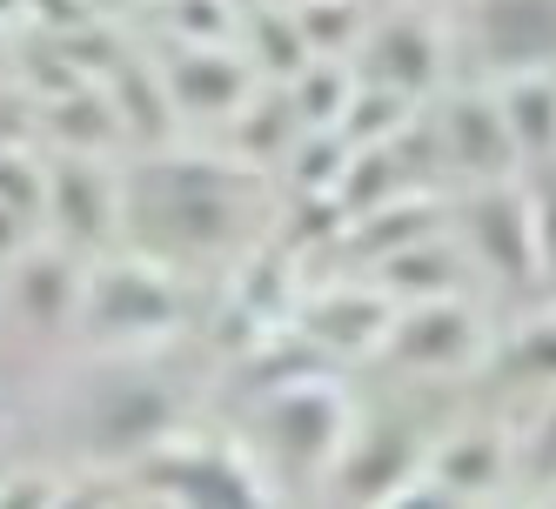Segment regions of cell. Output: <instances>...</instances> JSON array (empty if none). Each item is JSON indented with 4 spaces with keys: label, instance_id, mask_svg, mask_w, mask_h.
Instances as JSON below:
<instances>
[{
    "label": "cell",
    "instance_id": "1",
    "mask_svg": "<svg viewBox=\"0 0 556 509\" xmlns=\"http://www.w3.org/2000/svg\"><path fill=\"white\" fill-rule=\"evenodd\" d=\"M235 175L208 162H141L122 181V221L162 255H208L235 242Z\"/></svg>",
    "mask_w": 556,
    "mask_h": 509
},
{
    "label": "cell",
    "instance_id": "2",
    "mask_svg": "<svg viewBox=\"0 0 556 509\" xmlns=\"http://www.w3.org/2000/svg\"><path fill=\"white\" fill-rule=\"evenodd\" d=\"M175 322H181V289H175L148 255H141V262H101V268H88L74 329H88L94 348H141V342H162Z\"/></svg>",
    "mask_w": 556,
    "mask_h": 509
},
{
    "label": "cell",
    "instance_id": "3",
    "mask_svg": "<svg viewBox=\"0 0 556 509\" xmlns=\"http://www.w3.org/2000/svg\"><path fill=\"white\" fill-rule=\"evenodd\" d=\"M342 443H349V403L336 382L295 376L262 403V449L282 476H329Z\"/></svg>",
    "mask_w": 556,
    "mask_h": 509
},
{
    "label": "cell",
    "instance_id": "4",
    "mask_svg": "<svg viewBox=\"0 0 556 509\" xmlns=\"http://www.w3.org/2000/svg\"><path fill=\"white\" fill-rule=\"evenodd\" d=\"M175 436V396L148 376H108L88 396V449L114 462H141L154 443Z\"/></svg>",
    "mask_w": 556,
    "mask_h": 509
},
{
    "label": "cell",
    "instance_id": "5",
    "mask_svg": "<svg viewBox=\"0 0 556 509\" xmlns=\"http://www.w3.org/2000/svg\"><path fill=\"white\" fill-rule=\"evenodd\" d=\"M456 228H463V242L476 249V262H483L496 282L523 289V282H536V276H543V262H536V215H530V194H516L509 181H483V194L456 208Z\"/></svg>",
    "mask_w": 556,
    "mask_h": 509
},
{
    "label": "cell",
    "instance_id": "6",
    "mask_svg": "<svg viewBox=\"0 0 556 509\" xmlns=\"http://www.w3.org/2000/svg\"><path fill=\"white\" fill-rule=\"evenodd\" d=\"M141 476L154 489H168L175 502H194V509H249V502H262V476L242 456L194 449V443H175V436L141 456Z\"/></svg>",
    "mask_w": 556,
    "mask_h": 509
},
{
    "label": "cell",
    "instance_id": "7",
    "mask_svg": "<svg viewBox=\"0 0 556 509\" xmlns=\"http://www.w3.org/2000/svg\"><path fill=\"white\" fill-rule=\"evenodd\" d=\"M483 348V329L463 308V295H429V302H409L403 316L389 322L382 335V356L403 362V369H422V376H456L476 362Z\"/></svg>",
    "mask_w": 556,
    "mask_h": 509
},
{
    "label": "cell",
    "instance_id": "8",
    "mask_svg": "<svg viewBox=\"0 0 556 509\" xmlns=\"http://www.w3.org/2000/svg\"><path fill=\"white\" fill-rule=\"evenodd\" d=\"M355 81H376V88L422 101L443 81V34H435V21L389 14V21L363 27V41H355Z\"/></svg>",
    "mask_w": 556,
    "mask_h": 509
},
{
    "label": "cell",
    "instance_id": "9",
    "mask_svg": "<svg viewBox=\"0 0 556 509\" xmlns=\"http://www.w3.org/2000/svg\"><path fill=\"white\" fill-rule=\"evenodd\" d=\"M48 221L61 228L67 249H101L122 228V181L108 175V162L74 148L61 162H48Z\"/></svg>",
    "mask_w": 556,
    "mask_h": 509
},
{
    "label": "cell",
    "instance_id": "10",
    "mask_svg": "<svg viewBox=\"0 0 556 509\" xmlns=\"http://www.w3.org/2000/svg\"><path fill=\"white\" fill-rule=\"evenodd\" d=\"M476 54L496 74L556 67V0H476L469 8Z\"/></svg>",
    "mask_w": 556,
    "mask_h": 509
},
{
    "label": "cell",
    "instance_id": "11",
    "mask_svg": "<svg viewBox=\"0 0 556 509\" xmlns=\"http://www.w3.org/2000/svg\"><path fill=\"white\" fill-rule=\"evenodd\" d=\"M168 101L175 114H242L255 94V61L235 54L228 41H181V54H168Z\"/></svg>",
    "mask_w": 556,
    "mask_h": 509
},
{
    "label": "cell",
    "instance_id": "12",
    "mask_svg": "<svg viewBox=\"0 0 556 509\" xmlns=\"http://www.w3.org/2000/svg\"><path fill=\"white\" fill-rule=\"evenodd\" d=\"M435 148L469 181H509V168H516V141L503 128L496 94H450L443 114H435Z\"/></svg>",
    "mask_w": 556,
    "mask_h": 509
},
{
    "label": "cell",
    "instance_id": "13",
    "mask_svg": "<svg viewBox=\"0 0 556 509\" xmlns=\"http://www.w3.org/2000/svg\"><path fill=\"white\" fill-rule=\"evenodd\" d=\"M395 322V302L376 289H323L302 308V342L315 356H369Z\"/></svg>",
    "mask_w": 556,
    "mask_h": 509
},
{
    "label": "cell",
    "instance_id": "14",
    "mask_svg": "<svg viewBox=\"0 0 556 509\" xmlns=\"http://www.w3.org/2000/svg\"><path fill=\"white\" fill-rule=\"evenodd\" d=\"M409 476H416V436L409 429H376V436H355L349 429L342 456L329 462V489L342 502H395Z\"/></svg>",
    "mask_w": 556,
    "mask_h": 509
},
{
    "label": "cell",
    "instance_id": "15",
    "mask_svg": "<svg viewBox=\"0 0 556 509\" xmlns=\"http://www.w3.org/2000/svg\"><path fill=\"white\" fill-rule=\"evenodd\" d=\"M81 282H88V268H74L67 249H27L14 268V308L41 335H61L81 316Z\"/></svg>",
    "mask_w": 556,
    "mask_h": 509
},
{
    "label": "cell",
    "instance_id": "16",
    "mask_svg": "<svg viewBox=\"0 0 556 509\" xmlns=\"http://www.w3.org/2000/svg\"><path fill=\"white\" fill-rule=\"evenodd\" d=\"M503 128L516 141V162H556V67L503 74Z\"/></svg>",
    "mask_w": 556,
    "mask_h": 509
},
{
    "label": "cell",
    "instance_id": "17",
    "mask_svg": "<svg viewBox=\"0 0 556 509\" xmlns=\"http://www.w3.org/2000/svg\"><path fill=\"white\" fill-rule=\"evenodd\" d=\"M376 268H382V295L389 302H429V295H456L463 289V255L450 242H435V234L376 255Z\"/></svg>",
    "mask_w": 556,
    "mask_h": 509
},
{
    "label": "cell",
    "instance_id": "18",
    "mask_svg": "<svg viewBox=\"0 0 556 509\" xmlns=\"http://www.w3.org/2000/svg\"><path fill=\"white\" fill-rule=\"evenodd\" d=\"M101 88H108V107H114V128H122L128 141H168L175 128V101H168V81L162 74H148L135 61H114L101 74Z\"/></svg>",
    "mask_w": 556,
    "mask_h": 509
},
{
    "label": "cell",
    "instance_id": "19",
    "mask_svg": "<svg viewBox=\"0 0 556 509\" xmlns=\"http://www.w3.org/2000/svg\"><path fill=\"white\" fill-rule=\"evenodd\" d=\"M503 462H509V449H503V436H496V429H469V436H450L443 449H435V462H429V483L443 489L450 502H476L483 489H496Z\"/></svg>",
    "mask_w": 556,
    "mask_h": 509
},
{
    "label": "cell",
    "instance_id": "20",
    "mask_svg": "<svg viewBox=\"0 0 556 509\" xmlns=\"http://www.w3.org/2000/svg\"><path fill=\"white\" fill-rule=\"evenodd\" d=\"M416 128V101L409 94H395V88H376V81H355L349 107H342V122L336 135L349 148H382V141H403Z\"/></svg>",
    "mask_w": 556,
    "mask_h": 509
},
{
    "label": "cell",
    "instance_id": "21",
    "mask_svg": "<svg viewBox=\"0 0 556 509\" xmlns=\"http://www.w3.org/2000/svg\"><path fill=\"white\" fill-rule=\"evenodd\" d=\"M422 234H435V202H376L369 215H349V249L355 255H389L403 242H422Z\"/></svg>",
    "mask_w": 556,
    "mask_h": 509
},
{
    "label": "cell",
    "instance_id": "22",
    "mask_svg": "<svg viewBox=\"0 0 556 509\" xmlns=\"http://www.w3.org/2000/svg\"><path fill=\"white\" fill-rule=\"evenodd\" d=\"M48 128L74 154H101L114 135H122V128H114V107H108V88H88V81H67V94L48 114Z\"/></svg>",
    "mask_w": 556,
    "mask_h": 509
},
{
    "label": "cell",
    "instance_id": "23",
    "mask_svg": "<svg viewBox=\"0 0 556 509\" xmlns=\"http://www.w3.org/2000/svg\"><path fill=\"white\" fill-rule=\"evenodd\" d=\"M249 61H255V74H268V81H295V74L315 61L308 54V41H302V27H295V14L282 8V0H262V14L249 21Z\"/></svg>",
    "mask_w": 556,
    "mask_h": 509
},
{
    "label": "cell",
    "instance_id": "24",
    "mask_svg": "<svg viewBox=\"0 0 556 509\" xmlns=\"http://www.w3.org/2000/svg\"><path fill=\"white\" fill-rule=\"evenodd\" d=\"M349 94H355V67L342 54H315L295 81H289V101L302 114V128H336L342 107H349Z\"/></svg>",
    "mask_w": 556,
    "mask_h": 509
},
{
    "label": "cell",
    "instance_id": "25",
    "mask_svg": "<svg viewBox=\"0 0 556 509\" xmlns=\"http://www.w3.org/2000/svg\"><path fill=\"white\" fill-rule=\"evenodd\" d=\"M235 122H242V154H255V162H289V148L302 141V114H295L289 88L268 101H249Z\"/></svg>",
    "mask_w": 556,
    "mask_h": 509
},
{
    "label": "cell",
    "instance_id": "26",
    "mask_svg": "<svg viewBox=\"0 0 556 509\" xmlns=\"http://www.w3.org/2000/svg\"><path fill=\"white\" fill-rule=\"evenodd\" d=\"M289 14L302 27L308 54H355V41H363L369 14L355 8V0H289Z\"/></svg>",
    "mask_w": 556,
    "mask_h": 509
},
{
    "label": "cell",
    "instance_id": "27",
    "mask_svg": "<svg viewBox=\"0 0 556 509\" xmlns=\"http://www.w3.org/2000/svg\"><path fill=\"white\" fill-rule=\"evenodd\" d=\"M289 154H295V162H289L295 194H336V181H342V168H349V141H342L336 128H302V141H295Z\"/></svg>",
    "mask_w": 556,
    "mask_h": 509
},
{
    "label": "cell",
    "instance_id": "28",
    "mask_svg": "<svg viewBox=\"0 0 556 509\" xmlns=\"http://www.w3.org/2000/svg\"><path fill=\"white\" fill-rule=\"evenodd\" d=\"M0 208H14L27 221H48V162L27 154L21 141L0 148Z\"/></svg>",
    "mask_w": 556,
    "mask_h": 509
},
{
    "label": "cell",
    "instance_id": "29",
    "mask_svg": "<svg viewBox=\"0 0 556 509\" xmlns=\"http://www.w3.org/2000/svg\"><path fill=\"white\" fill-rule=\"evenodd\" d=\"M168 21L181 41H228L235 34V8L228 0H168Z\"/></svg>",
    "mask_w": 556,
    "mask_h": 509
},
{
    "label": "cell",
    "instance_id": "30",
    "mask_svg": "<svg viewBox=\"0 0 556 509\" xmlns=\"http://www.w3.org/2000/svg\"><path fill=\"white\" fill-rule=\"evenodd\" d=\"M503 369L509 376H536V382H556V322H536L523 329L509 348H503Z\"/></svg>",
    "mask_w": 556,
    "mask_h": 509
},
{
    "label": "cell",
    "instance_id": "31",
    "mask_svg": "<svg viewBox=\"0 0 556 509\" xmlns=\"http://www.w3.org/2000/svg\"><path fill=\"white\" fill-rule=\"evenodd\" d=\"M530 215H536V262H543V276H556V162H543L530 188Z\"/></svg>",
    "mask_w": 556,
    "mask_h": 509
},
{
    "label": "cell",
    "instance_id": "32",
    "mask_svg": "<svg viewBox=\"0 0 556 509\" xmlns=\"http://www.w3.org/2000/svg\"><path fill=\"white\" fill-rule=\"evenodd\" d=\"M530 476L556 483V403L543 409V422H536V436H530Z\"/></svg>",
    "mask_w": 556,
    "mask_h": 509
},
{
    "label": "cell",
    "instance_id": "33",
    "mask_svg": "<svg viewBox=\"0 0 556 509\" xmlns=\"http://www.w3.org/2000/svg\"><path fill=\"white\" fill-rule=\"evenodd\" d=\"M27 228H34L27 215H14V208H0V255H21V249H27Z\"/></svg>",
    "mask_w": 556,
    "mask_h": 509
},
{
    "label": "cell",
    "instance_id": "34",
    "mask_svg": "<svg viewBox=\"0 0 556 509\" xmlns=\"http://www.w3.org/2000/svg\"><path fill=\"white\" fill-rule=\"evenodd\" d=\"M0 502H61L54 483H0Z\"/></svg>",
    "mask_w": 556,
    "mask_h": 509
},
{
    "label": "cell",
    "instance_id": "35",
    "mask_svg": "<svg viewBox=\"0 0 556 509\" xmlns=\"http://www.w3.org/2000/svg\"><path fill=\"white\" fill-rule=\"evenodd\" d=\"M0 67H8V34H0Z\"/></svg>",
    "mask_w": 556,
    "mask_h": 509
},
{
    "label": "cell",
    "instance_id": "36",
    "mask_svg": "<svg viewBox=\"0 0 556 509\" xmlns=\"http://www.w3.org/2000/svg\"><path fill=\"white\" fill-rule=\"evenodd\" d=\"M403 8H422V0H403Z\"/></svg>",
    "mask_w": 556,
    "mask_h": 509
},
{
    "label": "cell",
    "instance_id": "37",
    "mask_svg": "<svg viewBox=\"0 0 556 509\" xmlns=\"http://www.w3.org/2000/svg\"><path fill=\"white\" fill-rule=\"evenodd\" d=\"M282 8H289V0H282Z\"/></svg>",
    "mask_w": 556,
    "mask_h": 509
}]
</instances>
